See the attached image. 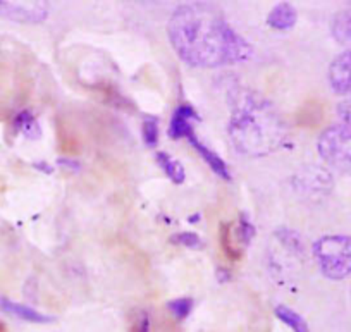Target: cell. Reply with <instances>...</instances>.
I'll list each match as a JSON object with an SVG mask.
<instances>
[{"mask_svg": "<svg viewBox=\"0 0 351 332\" xmlns=\"http://www.w3.org/2000/svg\"><path fill=\"white\" fill-rule=\"evenodd\" d=\"M330 32L339 45L348 47V50H351V12L344 11L334 16Z\"/></svg>", "mask_w": 351, "mask_h": 332, "instance_id": "8fae6325", "label": "cell"}, {"mask_svg": "<svg viewBox=\"0 0 351 332\" xmlns=\"http://www.w3.org/2000/svg\"><path fill=\"white\" fill-rule=\"evenodd\" d=\"M167 308L178 320H184V318L191 313L193 300H191V298H178V300L169 301Z\"/></svg>", "mask_w": 351, "mask_h": 332, "instance_id": "9a60e30c", "label": "cell"}, {"mask_svg": "<svg viewBox=\"0 0 351 332\" xmlns=\"http://www.w3.org/2000/svg\"><path fill=\"white\" fill-rule=\"evenodd\" d=\"M337 114H339V117L343 119V123L351 128V98L341 102L339 107H337Z\"/></svg>", "mask_w": 351, "mask_h": 332, "instance_id": "44dd1931", "label": "cell"}, {"mask_svg": "<svg viewBox=\"0 0 351 332\" xmlns=\"http://www.w3.org/2000/svg\"><path fill=\"white\" fill-rule=\"evenodd\" d=\"M186 140L190 141L191 145H193L195 150H197L198 154H200V157L204 158L205 162H207L208 167H210L212 171H214L215 174L219 176V178H222V179H224V181H229V179H231V172H229L228 164H226V162L222 161L221 157H219V154H215V152L210 150V148H208L207 145L202 143V141L197 138V134H195V131L190 134V137L186 138Z\"/></svg>", "mask_w": 351, "mask_h": 332, "instance_id": "ba28073f", "label": "cell"}, {"mask_svg": "<svg viewBox=\"0 0 351 332\" xmlns=\"http://www.w3.org/2000/svg\"><path fill=\"white\" fill-rule=\"evenodd\" d=\"M172 243L183 245L186 248H202V239L195 233H180L178 236H172Z\"/></svg>", "mask_w": 351, "mask_h": 332, "instance_id": "d6986e66", "label": "cell"}, {"mask_svg": "<svg viewBox=\"0 0 351 332\" xmlns=\"http://www.w3.org/2000/svg\"><path fill=\"white\" fill-rule=\"evenodd\" d=\"M191 119H198L195 108L190 105H180L172 114L171 124H169V137L180 140V138H188L193 133Z\"/></svg>", "mask_w": 351, "mask_h": 332, "instance_id": "52a82bcc", "label": "cell"}, {"mask_svg": "<svg viewBox=\"0 0 351 332\" xmlns=\"http://www.w3.org/2000/svg\"><path fill=\"white\" fill-rule=\"evenodd\" d=\"M327 78L332 91L339 95H351V50L339 54L330 62Z\"/></svg>", "mask_w": 351, "mask_h": 332, "instance_id": "8992f818", "label": "cell"}, {"mask_svg": "<svg viewBox=\"0 0 351 332\" xmlns=\"http://www.w3.org/2000/svg\"><path fill=\"white\" fill-rule=\"evenodd\" d=\"M276 317H278L282 324L288 325L293 332H312L305 318H303L298 311L293 310V308L286 307V305L276 307Z\"/></svg>", "mask_w": 351, "mask_h": 332, "instance_id": "4fadbf2b", "label": "cell"}, {"mask_svg": "<svg viewBox=\"0 0 351 332\" xmlns=\"http://www.w3.org/2000/svg\"><path fill=\"white\" fill-rule=\"evenodd\" d=\"M0 14L19 23H42L49 16L45 2H0Z\"/></svg>", "mask_w": 351, "mask_h": 332, "instance_id": "5b68a950", "label": "cell"}, {"mask_svg": "<svg viewBox=\"0 0 351 332\" xmlns=\"http://www.w3.org/2000/svg\"><path fill=\"white\" fill-rule=\"evenodd\" d=\"M155 158H157L162 171L167 174V178L171 179L172 182H176V185H183L184 179H186V172H184V167L181 162L172 158L171 155L165 154V152H158V154L155 155Z\"/></svg>", "mask_w": 351, "mask_h": 332, "instance_id": "7c38bea8", "label": "cell"}, {"mask_svg": "<svg viewBox=\"0 0 351 332\" xmlns=\"http://www.w3.org/2000/svg\"><path fill=\"white\" fill-rule=\"evenodd\" d=\"M320 157L330 167L351 172V128L346 124L329 126L317 141Z\"/></svg>", "mask_w": 351, "mask_h": 332, "instance_id": "277c9868", "label": "cell"}, {"mask_svg": "<svg viewBox=\"0 0 351 332\" xmlns=\"http://www.w3.org/2000/svg\"><path fill=\"white\" fill-rule=\"evenodd\" d=\"M172 49L195 67H221L248 60L253 49L208 4L180 5L167 25Z\"/></svg>", "mask_w": 351, "mask_h": 332, "instance_id": "6da1fadb", "label": "cell"}, {"mask_svg": "<svg viewBox=\"0 0 351 332\" xmlns=\"http://www.w3.org/2000/svg\"><path fill=\"white\" fill-rule=\"evenodd\" d=\"M128 332H150V317H148V313L140 311Z\"/></svg>", "mask_w": 351, "mask_h": 332, "instance_id": "ffe728a7", "label": "cell"}, {"mask_svg": "<svg viewBox=\"0 0 351 332\" xmlns=\"http://www.w3.org/2000/svg\"><path fill=\"white\" fill-rule=\"evenodd\" d=\"M217 276L221 277V281H229V279H231V274H228V272H226V270H222V269L217 270Z\"/></svg>", "mask_w": 351, "mask_h": 332, "instance_id": "7402d4cb", "label": "cell"}, {"mask_svg": "<svg viewBox=\"0 0 351 332\" xmlns=\"http://www.w3.org/2000/svg\"><path fill=\"white\" fill-rule=\"evenodd\" d=\"M143 140L148 147L158 143V121L155 117H147L143 121Z\"/></svg>", "mask_w": 351, "mask_h": 332, "instance_id": "e0dca14e", "label": "cell"}, {"mask_svg": "<svg viewBox=\"0 0 351 332\" xmlns=\"http://www.w3.org/2000/svg\"><path fill=\"white\" fill-rule=\"evenodd\" d=\"M228 131L234 147L250 157L269 155L285 140V124L274 107L252 91H241L234 98Z\"/></svg>", "mask_w": 351, "mask_h": 332, "instance_id": "7a4b0ae2", "label": "cell"}, {"mask_svg": "<svg viewBox=\"0 0 351 332\" xmlns=\"http://www.w3.org/2000/svg\"><path fill=\"white\" fill-rule=\"evenodd\" d=\"M14 126L16 130L21 131L23 134H25L26 138H29V140H36V138H40V124L38 121L35 119V116H33L32 112H28V110H25V112L18 114V117H16L14 121Z\"/></svg>", "mask_w": 351, "mask_h": 332, "instance_id": "5bb4252c", "label": "cell"}, {"mask_svg": "<svg viewBox=\"0 0 351 332\" xmlns=\"http://www.w3.org/2000/svg\"><path fill=\"white\" fill-rule=\"evenodd\" d=\"M253 236H255V228H253V224H250V220L241 213V217H239L238 229H236V238H238L243 245L248 246Z\"/></svg>", "mask_w": 351, "mask_h": 332, "instance_id": "ac0fdd59", "label": "cell"}, {"mask_svg": "<svg viewBox=\"0 0 351 332\" xmlns=\"http://www.w3.org/2000/svg\"><path fill=\"white\" fill-rule=\"evenodd\" d=\"M0 308H2L5 313L21 318V320L25 322H32V324H49V322L53 320V317H50V315L40 313L35 308L16 303V301L8 300V298H0Z\"/></svg>", "mask_w": 351, "mask_h": 332, "instance_id": "9c48e42d", "label": "cell"}, {"mask_svg": "<svg viewBox=\"0 0 351 332\" xmlns=\"http://www.w3.org/2000/svg\"><path fill=\"white\" fill-rule=\"evenodd\" d=\"M312 252L327 279L341 281L351 276V236H322L313 243Z\"/></svg>", "mask_w": 351, "mask_h": 332, "instance_id": "3957f363", "label": "cell"}, {"mask_svg": "<svg viewBox=\"0 0 351 332\" xmlns=\"http://www.w3.org/2000/svg\"><path fill=\"white\" fill-rule=\"evenodd\" d=\"M0 332H5V327L2 324H0Z\"/></svg>", "mask_w": 351, "mask_h": 332, "instance_id": "603a6c76", "label": "cell"}, {"mask_svg": "<svg viewBox=\"0 0 351 332\" xmlns=\"http://www.w3.org/2000/svg\"><path fill=\"white\" fill-rule=\"evenodd\" d=\"M296 21H298V12L288 2H281L276 8H272L267 18L269 26L278 29V32H288V29L295 28Z\"/></svg>", "mask_w": 351, "mask_h": 332, "instance_id": "30bf717a", "label": "cell"}, {"mask_svg": "<svg viewBox=\"0 0 351 332\" xmlns=\"http://www.w3.org/2000/svg\"><path fill=\"white\" fill-rule=\"evenodd\" d=\"M221 245L228 259L238 260L239 257H241V252H239V250L234 246V243H232L231 228H229L228 224H222L221 228Z\"/></svg>", "mask_w": 351, "mask_h": 332, "instance_id": "2e32d148", "label": "cell"}]
</instances>
